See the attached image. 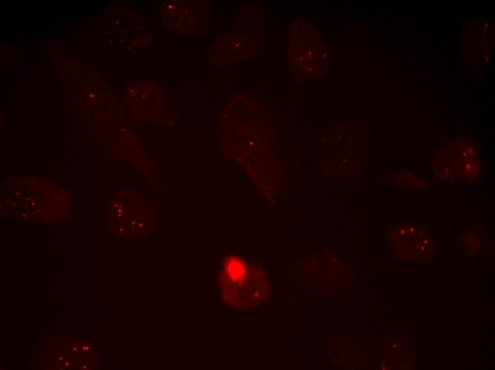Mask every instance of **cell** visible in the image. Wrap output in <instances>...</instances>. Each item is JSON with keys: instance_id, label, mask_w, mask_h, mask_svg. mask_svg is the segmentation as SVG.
I'll return each mask as SVG.
<instances>
[{"instance_id": "6da1fadb", "label": "cell", "mask_w": 495, "mask_h": 370, "mask_svg": "<svg viewBox=\"0 0 495 370\" xmlns=\"http://www.w3.org/2000/svg\"><path fill=\"white\" fill-rule=\"evenodd\" d=\"M257 277L252 275L249 265L243 260L230 256L223 265L221 282L226 287L233 288V294L240 289V292L245 294V300H250L249 294L252 300H259L265 284L264 278L257 280Z\"/></svg>"}]
</instances>
